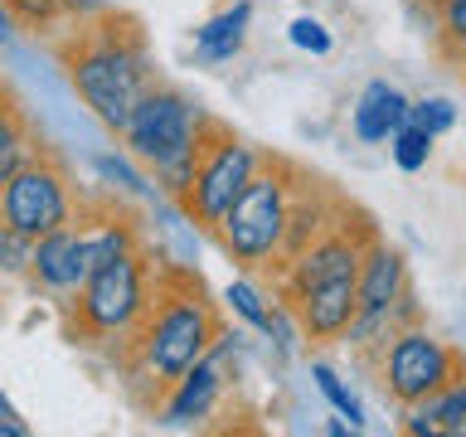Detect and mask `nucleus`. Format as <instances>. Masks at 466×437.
<instances>
[{
    "label": "nucleus",
    "instance_id": "obj_1",
    "mask_svg": "<svg viewBox=\"0 0 466 437\" xmlns=\"http://www.w3.org/2000/svg\"><path fill=\"white\" fill-rule=\"evenodd\" d=\"M218 335H224V316L209 287L180 262H156L151 301L137 326L116 340V370L146 408H156L189 364L209 355Z\"/></svg>",
    "mask_w": 466,
    "mask_h": 437
},
{
    "label": "nucleus",
    "instance_id": "obj_2",
    "mask_svg": "<svg viewBox=\"0 0 466 437\" xmlns=\"http://www.w3.org/2000/svg\"><path fill=\"white\" fill-rule=\"evenodd\" d=\"M54 54L64 64L68 87L83 97V107H93V117L107 131H122L137 97L156 83L141 20L112 5L87 15V20H73L68 35L54 44Z\"/></svg>",
    "mask_w": 466,
    "mask_h": 437
},
{
    "label": "nucleus",
    "instance_id": "obj_3",
    "mask_svg": "<svg viewBox=\"0 0 466 437\" xmlns=\"http://www.w3.org/2000/svg\"><path fill=\"white\" fill-rule=\"evenodd\" d=\"M301 166H291L287 156H268L262 151L258 170L248 175V185L233 195V204L218 214V224L209 229L218 248L243 262L248 272H277L282 262V239H287V218H291V199L301 185Z\"/></svg>",
    "mask_w": 466,
    "mask_h": 437
},
{
    "label": "nucleus",
    "instance_id": "obj_4",
    "mask_svg": "<svg viewBox=\"0 0 466 437\" xmlns=\"http://www.w3.org/2000/svg\"><path fill=\"white\" fill-rule=\"evenodd\" d=\"M151 272L156 262L131 248V253L102 262L68 291V340L73 345H102V340H122V335L141 320L146 301H151Z\"/></svg>",
    "mask_w": 466,
    "mask_h": 437
},
{
    "label": "nucleus",
    "instance_id": "obj_5",
    "mask_svg": "<svg viewBox=\"0 0 466 437\" xmlns=\"http://www.w3.org/2000/svg\"><path fill=\"white\" fill-rule=\"evenodd\" d=\"M364 364L374 370L379 393H384L389 403H399V408L422 403L428 393H437L442 384H451V379L466 374L461 370V350L447 345V340H437L422 320L399 326Z\"/></svg>",
    "mask_w": 466,
    "mask_h": 437
},
{
    "label": "nucleus",
    "instance_id": "obj_6",
    "mask_svg": "<svg viewBox=\"0 0 466 437\" xmlns=\"http://www.w3.org/2000/svg\"><path fill=\"white\" fill-rule=\"evenodd\" d=\"M209 122L214 117L204 112L199 102H189L180 87L151 83L137 97V107H131L127 127L116 131V137H122V146L141 160V166L160 170V166H170V160H180V156H195Z\"/></svg>",
    "mask_w": 466,
    "mask_h": 437
},
{
    "label": "nucleus",
    "instance_id": "obj_7",
    "mask_svg": "<svg viewBox=\"0 0 466 437\" xmlns=\"http://www.w3.org/2000/svg\"><path fill=\"white\" fill-rule=\"evenodd\" d=\"M73 214H78L73 175H68L64 160L39 141V151L0 185V229H10V233H20V239L35 243L39 233L64 229Z\"/></svg>",
    "mask_w": 466,
    "mask_h": 437
},
{
    "label": "nucleus",
    "instance_id": "obj_8",
    "mask_svg": "<svg viewBox=\"0 0 466 437\" xmlns=\"http://www.w3.org/2000/svg\"><path fill=\"white\" fill-rule=\"evenodd\" d=\"M262 151L253 141H243L233 127H224L214 117L204 127V141H199V156H195V170H189V185L180 189V209L185 218H195L199 229H214L218 214L233 204V195L248 185V175L258 170Z\"/></svg>",
    "mask_w": 466,
    "mask_h": 437
},
{
    "label": "nucleus",
    "instance_id": "obj_9",
    "mask_svg": "<svg viewBox=\"0 0 466 437\" xmlns=\"http://www.w3.org/2000/svg\"><path fill=\"white\" fill-rule=\"evenodd\" d=\"M25 277L35 287H44V291H58V297H68V291L87 277V218H83V204H78V214H73L64 229L39 233V239L29 243Z\"/></svg>",
    "mask_w": 466,
    "mask_h": 437
},
{
    "label": "nucleus",
    "instance_id": "obj_10",
    "mask_svg": "<svg viewBox=\"0 0 466 437\" xmlns=\"http://www.w3.org/2000/svg\"><path fill=\"white\" fill-rule=\"evenodd\" d=\"M306 340H340L345 326L355 320V277H340V282H320V287H306L297 297L282 301Z\"/></svg>",
    "mask_w": 466,
    "mask_h": 437
},
{
    "label": "nucleus",
    "instance_id": "obj_11",
    "mask_svg": "<svg viewBox=\"0 0 466 437\" xmlns=\"http://www.w3.org/2000/svg\"><path fill=\"white\" fill-rule=\"evenodd\" d=\"M218 393H224V374H218V360L209 350V355L195 360L180 379H175L166 389V399H160L151 413H156V422H166V428H189V422H204L214 413Z\"/></svg>",
    "mask_w": 466,
    "mask_h": 437
},
{
    "label": "nucleus",
    "instance_id": "obj_12",
    "mask_svg": "<svg viewBox=\"0 0 466 437\" xmlns=\"http://www.w3.org/2000/svg\"><path fill=\"white\" fill-rule=\"evenodd\" d=\"M408 287V262L399 248H389L384 239H370V248H364L360 258V272H355V306L360 311H384V306H393L403 297Z\"/></svg>",
    "mask_w": 466,
    "mask_h": 437
},
{
    "label": "nucleus",
    "instance_id": "obj_13",
    "mask_svg": "<svg viewBox=\"0 0 466 437\" xmlns=\"http://www.w3.org/2000/svg\"><path fill=\"white\" fill-rule=\"evenodd\" d=\"M403 413L408 437H466V374L428 393L422 403H408Z\"/></svg>",
    "mask_w": 466,
    "mask_h": 437
},
{
    "label": "nucleus",
    "instance_id": "obj_14",
    "mask_svg": "<svg viewBox=\"0 0 466 437\" xmlns=\"http://www.w3.org/2000/svg\"><path fill=\"white\" fill-rule=\"evenodd\" d=\"M403 122H408V97H403L393 83H384V78L364 87L360 102H355V112H350V131H355L364 146L389 141Z\"/></svg>",
    "mask_w": 466,
    "mask_h": 437
},
{
    "label": "nucleus",
    "instance_id": "obj_15",
    "mask_svg": "<svg viewBox=\"0 0 466 437\" xmlns=\"http://www.w3.org/2000/svg\"><path fill=\"white\" fill-rule=\"evenodd\" d=\"M35 151H39V127H35V117L25 112V102L15 97L5 83H0V185H5Z\"/></svg>",
    "mask_w": 466,
    "mask_h": 437
},
{
    "label": "nucleus",
    "instance_id": "obj_16",
    "mask_svg": "<svg viewBox=\"0 0 466 437\" xmlns=\"http://www.w3.org/2000/svg\"><path fill=\"white\" fill-rule=\"evenodd\" d=\"M248 25H253V0H238V5H228L224 15H214V20H204L195 29V49L204 64H224L243 49L248 39Z\"/></svg>",
    "mask_w": 466,
    "mask_h": 437
},
{
    "label": "nucleus",
    "instance_id": "obj_17",
    "mask_svg": "<svg viewBox=\"0 0 466 437\" xmlns=\"http://www.w3.org/2000/svg\"><path fill=\"white\" fill-rule=\"evenodd\" d=\"M5 10L25 29H54L64 20L73 25V20H87V15L107 10V0H5Z\"/></svg>",
    "mask_w": 466,
    "mask_h": 437
},
{
    "label": "nucleus",
    "instance_id": "obj_18",
    "mask_svg": "<svg viewBox=\"0 0 466 437\" xmlns=\"http://www.w3.org/2000/svg\"><path fill=\"white\" fill-rule=\"evenodd\" d=\"M432 15H437V44H442V58L457 68L461 54H466V0H437Z\"/></svg>",
    "mask_w": 466,
    "mask_h": 437
},
{
    "label": "nucleus",
    "instance_id": "obj_19",
    "mask_svg": "<svg viewBox=\"0 0 466 437\" xmlns=\"http://www.w3.org/2000/svg\"><path fill=\"white\" fill-rule=\"evenodd\" d=\"M389 151H393V166L413 175V170H422V166H428V156H432V137H428L422 127L403 122V127L389 137Z\"/></svg>",
    "mask_w": 466,
    "mask_h": 437
},
{
    "label": "nucleus",
    "instance_id": "obj_20",
    "mask_svg": "<svg viewBox=\"0 0 466 437\" xmlns=\"http://www.w3.org/2000/svg\"><path fill=\"white\" fill-rule=\"evenodd\" d=\"M311 374H316V384H320V393L330 399V408H335V413H340V418H350V428H360V422H364V408H360V399H355V393H350V389L340 384V374H335L326 360H316V364H311Z\"/></svg>",
    "mask_w": 466,
    "mask_h": 437
},
{
    "label": "nucleus",
    "instance_id": "obj_21",
    "mask_svg": "<svg viewBox=\"0 0 466 437\" xmlns=\"http://www.w3.org/2000/svg\"><path fill=\"white\" fill-rule=\"evenodd\" d=\"M408 122L422 127V131H428V137L437 141L442 131L457 127V102H451V97H422V102H408Z\"/></svg>",
    "mask_w": 466,
    "mask_h": 437
},
{
    "label": "nucleus",
    "instance_id": "obj_22",
    "mask_svg": "<svg viewBox=\"0 0 466 437\" xmlns=\"http://www.w3.org/2000/svg\"><path fill=\"white\" fill-rule=\"evenodd\" d=\"M224 301H228L233 311H238L253 330H268V326H272V316H277L272 306H262V291H258L253 282H233V287L224 291Z\"/></svg>",
    "mask_w": 466,
    "mask_h": 437
},
{
    "label": "nucleus",
    "instance_id": "obj_23",
    "mask_svg": "<svg viewBox=\"0 0 466 437\" xmlns=\"http://www.w3.org/2000/svg\"><path fill=\"white\" fill-rule=\"evenodd\" d=\"M291 44L311 49V54H330V29L320 20H311V15H301V20H291Z\"/></svg>",
    "mask_w": 466,
    "mask_h": 437
},
{
    "label": "nucleus",
    "instance_id": "obj_24",
    "mask_svg": "<svg viewBox=\"0 0 466 437\" xmlns=\"http://www.w3.org/2000/svg\"><path fill=\"white\" fill-rule=\"evenodd\" d=\"M0 268H5V272H25L29 268V239L0 229Z\"/></svg>",
    "mask_w": 466,
    "mask_h": 437
},
{
    "label": "nucleus",
    "instance_id": "obj_25",
    "mask_svg": "<svg viewBox=\"0 0 466 437\" xmlns=\"http://www.w3.org/2000/svg\"><path fill=\"white\" fill-rule=\"evenodd\" d=\"M97 170L107 175V180H116V185H127V189H146V180L137 170L127 166V160H116V156H97Z\"/></svg>",
    "mask_w": 466,
    "mask_h": 437
},
{
    "label": "nucleus",
    "instance_id": "obj_26",
    "mask_svg": "<svg viewBox=\"0 0 466 437\" xmlns=\"http://www.w3.org/2000/svg\"><path fill=\"white\" fill-rule=\"evenodd\" d=\"M0 437H29V422L15 413L5 399H0Z\"/></svg>",
    "mask_w": 466,
    "mask_h": 437
},
{
    "label": "nucleus",
    "instance_id": "obj_27",
    "mask_svg": "<svg viewBox=\"0 0 466 437\" xmlns=\"http://www.w3.org/2000/svg\"><path fill=\"white\" fill-rule=\"evenodd\" d=\"M10 35H15V15L5 10V0H0V44H5Z\"/></svg>",
    "mask_w": 466,
    "mask_h": 437
},
{
    "label": "nucleus",
    "instance_id": "obj_28",
    "mask_svg": "<svg viewBox=\"0 0 466 437\" xmlns=\"http://www.w3.org/2000/svg\"><path fill=\"white\" fill-rule=\"evenodd\" d=\"M428 5H437V0H428Z\"/></svg>",
    "mask_w": 466,
    "mask_h": 437
}]
</instances>
